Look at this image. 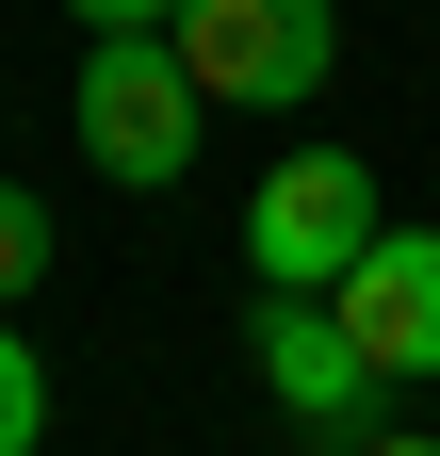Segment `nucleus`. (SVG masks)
<instances>
[{"mask_svg": "<svg viewBox=\"0 0 440 456\" xmlns=\"http://www.w3.org/2000/svg\"><path fill=\"white\" fill-rule=\"evenodd\" d=\"M326 310L359 326V359L392 375V391H424V375H440V228H408V212H392V228H375V261H359Z\"/></svg>", "mask_w": 440, "mask_h": 456, "instance_id": "obj_5", "label": "nucleus"}, {"mask_svg": "<svg viewBox=\"0 0 440 456\" xmlns=\"http://www.w3.org/2000/svg\"><path fill=\"white\" fill-rule=\"evenodd\" d=\"M163 49L196 66L212 114H310L326 66H343V0H180Z\"/></svg>", "mask_w": 440, "mask_h": 456, "instance_id": "obj_3", "label": "nucleus"}, {"mask_svg": "<svg viewBox=\"0 0 440 456\" xmlns=\"http://www.w3.org/2000/svg\"><path fill=\"white\" fill-rule=\"evenodd\" d=\"M66 33H180V0H66Z\"/></svg>", "mask_w": 440, "mask_h": 456, "instance_id": "obj_8", "label": "nucleus"}, {"mask_svg": "<svg viewBox=\"0 0 440 456\" xmlns=\"http://www.w3.org/2000/svg\"><path fill=\"white\" fill-rule=\"evenodd\" d=\"M375 228H392L375 163L359 147H294V163H261V196H245V277L261 294H343L375 261Z\"/></svg>", "mask_w": 440, "mask_h": 456, "instance_id": "obj_2", "label": "nucleus"}, {"mask_svg": "<svg viewBox=\"0 0 440 456\" xmlns=\"http://www.w3.org/2000/svg\"><path fill=\"white\" fill-rule=\"evenodd\" d=\"M0 456H49V359L0 326Z\"/></svg>", "mask_w": 440, "mask_h": 456, "instance_id": "obj_7", "label": "nucleus"}, {"mask_svg": "<svg viewBox=\"0 0 440 456\" xmlns=\"http://www.w3.org/2000/svg\"><path fill=\"white\" fill-rule=\"evenodd\" d=\"M245 359H261V391H278V424H310L326 456H359L375 408H392V375L359 359V326L326 310V294H261L245 310Z\"/></svg>", "mask_w": 440, "mask_h": 456, "instance_id": "obj_4", "label": "nucleus"}, {"mask_svg": "<svg viewBox=\"0 0 440 456\" xmlns=\"http://www.w3.org/2000/svg\"><path fill=\"white\" fill-rule=\"evenodd\" d=\"M359 456H440V440H408V424H375V440H359Z\"/></svg>", "mask_w": 440, "mask_h": 456, "instance_id": "obj_9", "label": "nucleus"}, {"mask_svg": "<svg viewBox=\"0 0 440 456\" xmlns=\"http://www.w3.org/2000/svg\"><path fill=\"white\" fill-rule=\"evenodd\" d=\"M49 245H66V228H49V196H33V180H0V310L49 277Z\"/></svg>", "mask_w": 440, "mask_h": 456, "instance_id": "obj_6", "label": "nucleus"}, {"mask_svg": "<svg viewBox=\"0 0 440 456\" xmlns=\"http://www.w3.org/2000/svg\"><path fill=\"white\" fill-rule=\"evenodd\" d=\"M66 131H82V163L115 196H163V180H196V131H212V98H196V66L163 33H82V66H66Z\"/></svg>", "mask_w": 440, "mask_h": 456, "instance_id": "obj_1", "label": "nucleus"}]
</instances>
